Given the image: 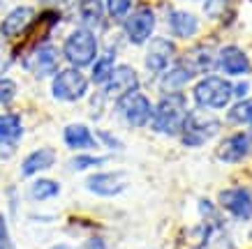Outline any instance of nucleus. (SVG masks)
Instances as JSON below:
<instances>
[{"instance_id":"obj_1","label":"nucleus","mask_w":252,"mask_h":249,"mask_svg":"<svg viewBox=\"0 0 252 249\" xmlns=\"http://www.w3.org/2000/svg\"><path fill=\"white\" fill-rule=\"evenodd\" d=\"M153 129L162 134H176L181 132L185 118H188V109H185V99L181 95H167L153 111Z\"/></svg>"},{"instance_id":"obj_2","label":"nucleus","mask_w":252,"mask_h":249,"mask_svg":"<svg viewBox=\"0 0 252 249\" xmlns=\"http://www.w3.org/2000/svg\"><path fill=\"white\" fill-rule=\"evenodd\" d=\"M231 83L222 76H206L194 85V102L204 109H224L231 102Z\"/></svg>"},{"instance_id":"obj_3","label":"nucleus","mask_w":252,"mask_h":249,"mask_svg":"<svg viewBox=\"0 0 252 249\" xmlns=\"http://www.w3.org/2000/svg\"><path fill=\"white\" fill-rule=\"evenodd\" d=\"M63 53L74 67H86L97 55V39L91 30H74L65 39Z\"/></svg>"},{"instance_id":"obj_4","label":"nucleus","mask_w":252,"mask_h":249,"mask_svg":"<svg viewBox=\"0 0 252 249\" xmlns=\"http://www.w3.org/2000/svg\"><path fill=\"white\" fill-rule=\"evenodd\" d=\"M88 90V81L79 69H63L54 79V97L63 102H77Z\"/></svg>"},{"instance_id":"obj_5","label":"nucleus","mask_w":252,"mask_h":249,"mask_svg":"<svg viewBox=\"0 0 252 249\" xmlns=\"http://www.w3.org/2000/svg\"><path fill=\"white\" fill-rule=\"evenodd\" d=\"M218 129H220V122L215 118H208L204 113H188L181 132L188 145H204Z\"/></svg>"},{"instance_id":"obj_6","label":"nucleus","mask_w":252,"mask_h":249,"mask_svg":"<svg viewBox=\"0 0 252 249\" xmlns=\"http://www.w3.org/2000/svg\"><path fill=\"white\" fill-rule=\"evenodd\" d=\"M118 109L123 111L125 120L130 122V125H134V127L146 125V122L151 120V115H153V106H151V102L137 90L118 97Z\"/></svg>"},{"instance_id":"obj_7","label":"nucleus","mask_w":252,"mask_h":249,"mask_svg":"<svg viewBox=\"0 0 252 249\" xmlns=\"http://www.w3.org/2000/svg\"><path fill=\"white\" fill-rule=\"evenodd\" d=\"M220 203L227 212H231L238 219H250L252 217V194L243 187H231L224 189L220 194Z\"/></svg>"},{"instance_id":"obj_8","label":"nucleus","mask_w":252,"mask_h":249,"mask_svg":"<svg viewBox=\"0 0 252 249\" xmlns=\"http://www.w3.org/2000/svg\"><path fill=\"white\" fill-rule=\"evenodd\" d=\"M153 28H155V14L148 7L137 9V12L125 21V32H127L130 42H134V44H144L146 39L151 37Z\"/></svg>"},{"instance_id":"obj_9","label":"nucleus","mask_w":252,"mask_h":249,"mask_svg":"<svg viewBox=\"0 0 252 249\" xmlns=\"http://www.w3.org/2000/svg\"><path fill=\"white\" fill-rule=\"evenodd\" d=\"M250 148H252V134L241 132V134H234L222 141L220 148H218V159L227 162V164H234V162H241L250 152Z\"/></svg>"},{"instance_id":"obj_10","label":"nucleus","mask_w":252,"mask_h":249,"mask_svg":"<svg viewBox=\"0 0 252 249\" xmlns=\"http://www.w3.org/2000/svg\"><path fill=\"white\" fill-rule=\"evenodd\" d=\"M107 92L109 95H116V97H123V95H127V92H134L139 85V76L137 72L127 65H121V67H114L111 76H109L107 81Z\"/></svg>"},{"instance_id":"obj_11","label":"nucleus","mask_w":252,"mask_h":249,"mask_svg":"<svg viewBox=\"0 0 252 249\" xmlns=\"http://www.w3.org/2000/svg\"><path fill=\"white\" fill-rule=\"evenodd\" d=\"M125 173H95L86 180V187L97 196H116L125 189Z\"/></svg>"},{"instance_id":"obj_12","label":"nucleus","mask_w":252,"mask_h":249,"mask_svg":"<svg viewBox=\"0 0 252 249\" xmlns=\"http://www.w3.org/2000/svg\"><path fill=\"white\" fill-rule=\"evenodd\" d=\"M174 44L169 42V39H153L151 42V46H148V53H146V67L151 69L153 74H160V72H164L167 69V65L171 62V58H174Z\"/></svg>"},{"instance_id":"obj_13","label":"nucleus","mask_w":252,"mask_h":249,"mask_svg":"<svg viewBox=\"0 0 252 249\" xmlns=\"http://www.w3.org/2000/svg\"><path fill=\"white\" fill-rule=\"evenodd\" d=\"M28 67L35 72L37 76H44V74H51L56 67H58V53H56L54 46H39L37 51H32L31 60L26 62Z\"/></svg>"},{"instance_id":"obj_14","label":"nucleus","mask_w":252,"mask_h":249,"mask_svg":"<svg viewBox=\"0 0 252 249\" xmlns=\"http://www.w3.org/2000/svg\"><path fill=\"white\" fill-rule=\"evenodd\" d=\"M220 65L227 74H248L250 60L238 46H224L220 51Z\"/></svg>"},{"instance_id":"obj_15","label":"nucleus","mask_w":252,"mask_h":249,"mask_svg":"<svg viewBox=\"0 0 252 249\" xmlns=\"http://www.w3.org/2000/svg\"><path fill=\"white\" fill-rule=\"evenodd\" d=\"M31 21H32V9L31 7H16L5 16V21H2V26H0V32H2L5 37L21 35V32L28 28V23Z\"/></svg>"},{"instance_id":"obj_16","label":"nucleus","mask_w":252,"mask_h":249,"mask_svg":"<svg viewBox=\"0 0 252 249\" xmlns=\"http://www.w3.org/2000/svg\"><path fill=\"white\" fill-rule=\"evenodd\" d=\"M56 162V152L51 148H39V150L31 152L28 157L23 159L21 164V173L23 175H35L39 171H46V168H51Z\"/></svg>"},{"instance_id":"obj_17","label":"nucleus","mask_w":252,"mask_h":249,"mask_svg":"<svg viewBox=\"0 0 252 249\" xmlns=\"http://www.w3.org/2000/svg\"><path fill=\"white\" fill-rule=\"evenodd\" d=\"M63 138H65V143L69 145V148H74V150H86V148H95V138H93L91 129L86 127V125H67L65 127V134H63Z\"/></svg>"},{"instance_id":"obj_18","label":"nucleus","mask_w":252,"mask_h":249,"mask_svg":"<svg viewBox=\"0 0 252 249\" xmlns=\"http://www.w3.org/2000/svg\"><path fill=\"white\" fill-rule=\"evenodd\" d=\"M194 74H197V69L192 67L188 60H181L174 69H169L167 74H164L162 85H164V90H178V88H181V85H185V83L190 81Z\"/></svg>"},{"instance_id":"obj_19","label":"nucleus","mask_w":252,"mask_h":249,"mask_svg":"<svg viewBox=\"0 0 252 249\" xmlns=\"http://www.w3.org/2000/svg\"><path fill=\"white\" fill-rule=\"evenodd\" d=\"M169 26H171V30H174L178 37H190V35L197 32L199 21H197V16L190 14V12H171Z\"/></svg>"},{"instance_id":"obj_20","label":"nucleus","mask_w":252,"mask_h":249,"mask_svg":"<svg viewBox=\"0 0 252 249\" xmlns=\"http://www.w3.org/2000/svg\"><path fill=\"white\" fill-rule=\"evenodd\" d=\"M23 134V127H21V118L14 113L9 115H2L0 118V143H7V145H14Z\"/></svg>"},{"instance_id":"obj_21","label":"nucleus","mask_w":252,"mask_h":249,"mask_svg":"<svg viewBox=\"0 0 252 249\" xmlns=\"http://www.w3.org/2000/svg\"><path fill=\"white\" fill-rule=\"evenodd\" d=\"M58 192H61V185H58V182L42 178V180H35V182H32L31 196L35 198V201H46V198L58 196Z\"/></svg>"},{"instance_id":"obj_22","label":"nucleus","mask_w":252,"mask_h":249,"mask_svg":"<svg viewBox=\"0 0 252 249\" xmlns=\"http://www.w3.org/2000/svg\"><path fill=\"white\" fill-rule=\"evenodd\" d=\"M227 118L231 122H238V125H252V99H245L241 104L231 106Z\"/></svg>"},{"instance_id":"obj_23","label":"nucleus","mask_w":252,"mask_h":249,"mask_svg":"<svg viewBox=\"0 0 252 249\" xmlns=\"http://www.w3.org/2000/svg\"><path fill=\"white\" fill-rule=\"evenodd\" d=\"M81 19L88 26H97L102 21V2L99 0H81Z\"/></svg>"},{"instance_id":"obj_24","label":"nucleus","mask_w":252,"mask_h":249,"mask_svg":"<svg viewBox=\"0 0 252 249\" xmlns=\"http://www.w3.org/2000/svg\"><path fill=\"white\" fill-rule=\"evenodd\" d=\"M111 72H114V53H109V55H104V58H99V60L95 62L93 79H95L97 83H102L111 76Z\"/></svg>"},{"instance_id":"obj_25","label":"nucleus","mask_w":252,"mask_h":249,"mask_svg":"<svg viewBox=\"0 0 252 249\" xmlns=\"http://www.w3.org/2000/svg\"><path fill=\"white\" fill-rule=\"evenodd\" d=\"M130 5H132V0H107L109 14L114 16V19H123V16L130 12Z\"/></svg>"},{"instance_id":"obj_26","label":"nucleus","mask_w":252,"mask_h":249,"mask_svg":"<svg viewBox=\"0 0 252 249\" xmlns=\"http://www.w3.org/2000/svg\"><path fill=\"white\" fill-rule=\"evenodd\" d=\"M0 249H16V245L12 242V238H9L5 217H0Z\"/></svg>"},{"instance_id":"obj_27","label":"nucleus","mask_w":252,"mask_h":249,"mask_svg":"<svg viewBox=\"0 0 252 249\" xmlns=\"http://www.w3.org/2000/svg\"><path fill=\"white\" fill-rule=\"evenodd\" d=\"M16 92V85L12 81H5V79H0V104L2 102H9V99L14 97Z\"/></svg>"},{"instance_id":"obj_28","label":"nucleus","mask_w":252,"mask_h":249,"mask_svg":"<svg viewBox=\"0 0 252 249\" xmlns=\"http://www.w3.org/2000/svg\"><path fill=\"white\" fill-rule=\"evenodd\" d=\"M104 162L102 157H77L74 162H72V166L77 168V171H81V168H91V166H99Z\"/></svg>"},{"instance_id":"obj_29","label":"nucleus","mask_w":252,"mask_h":249,"mask_svg":"<svg viewBox=\"0 0 252 249\" xmlns=\"http://www.w3.org/2000/svg\"><path fill=\"white\" fill-rule=\"evenodd\" d=\"M79 249H107V245H104L102 238H91V240H86Z\"/></svg>"},{"instance_id":"obj_30","label":"nucleus","mask_w":252,"mask_h":249,"mask_svg":"<svg viewBox=\"0 0 252 249\" xmlns=\"http://www.w3.org/2000/svg\"><path fill=\"white\" fill-rule=\"evenodd\" d=\"M236 88H238V95H243V92H245V88H248V85H245V83H238V85H236Z\"/></svg>"},{"instance_id":"obj_31","label":"nucleus","mask_w":252,"mask_h":249,"mask_svg":"<svg viewBox=\"0 0 252 249\" xmlns=\"http://www.w3.org/2000/svg\"><path fill=\"white\" fill-rule=\"evenodd\" d=\"M51 249H69L67 245H56V247H51Z\"/></svg>"}]
</instances>
